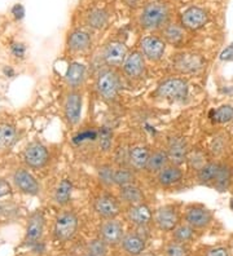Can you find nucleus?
I'll list each match as a JSON object with an SVG mask.
<instances>
[{
	"mask_svg": "<svg viewBox=\"0 0 233 256\" xmlns=\"http://www.w3.org/2000/svg\"><path fill=\"white\" fill-rule=\"evenodd\" d=\"M121 200L112 194H103L95 200L93 210L104 220L115 219L121 214Z\"/></svg>",
	"mask_w": 233,
	"mask_h": 256,
	"instance_id": "8",
	"label": "nucleus"
},
{
	"mask_svg": "<svg viewBox=\"0 0 233 256\" xmlns=\"http://www.w3.org/2000/svg\"><path fill=\"white\" fill-rule=\"evenodd\" d=\"M219 58L221 61H233V43H230L228 47L224 48Z\"/></svg>",
	"mask_w": 233,
	"mask_h": 256,
	"instance_id": "44",
	"label": "nucleus"
},
{
	"mask_svg": "<svg viewBox=\"0 0 233 256\" xmlns=\"http://www.w3.org/2000/svg\"><path fill=\"white\" fill-rule=\"evenodd\" d=\"M79 228V219L73 211H62L59 214L53 225V236L59 242H68L73 240Z\"/></svg>",
	"mask_w": 233,
	"mask_h": 256,
	"instance_id": "3",
	"label": "nucleus"
},
{
	"mask_svg": "<svg viewBox=\"0 0 233 256\" xmlns=\"http://www.w3.org/2000/svg\"><path fill=\"white\" fill-rule=\"evenodd\" d=\"M140 2H141V0H124V3L127 4L128 6H131V8H136V6H139Z\"/></svg>",
	"mask_w": 233,
	"mask_h": 256,
	"instance_id": "46",
	"label": "nucleus"
},
{
	"mask_svg": "<svg viewBox=\"0 0 233 256\" xmlns=\"http://www.w3.org/2000/svg\"><path fill=\"white\" fill-rule=\"evenodd\" d=\"M114 172L115 170L113 168L112 164H109V163L101 164L97 168V178L104 186L110 188L114 185Z\"/></svg>",
	"mask_w": 233,
	"mask_h": 256,
	"instance_id": "36",
	"label": "nucleus"
},
{
	"mask_svg": "<svg viewBox=\"0 0 233 256\" xmlns=\"http://www.w3.org/2000/svg\"><path fill=\"white\" fill-rule=\"evenodd\" d=\"M170 21V4L163 0H152L144 4L139 13V25L145 32H161Z\"/></svg>",
	"mask_w": 233,
	"mask_h": 256,
	"instance_id": "1",
	"label": "nucleus"
},
{
	"mask_svg": "<svg viewBox=\"0 0 233 256\" xmlns=\"http://www.w3.org/2000/svg\"><path fill=\"white\" fill-rule=\"evenodd\" d=\"M2 72H3V75L6 76V78H15V76H16V69L11 65L3 66Z\"/></svg>",
	"mask_w": 233,
	"mask_h": 256,
	"instance_id": "45",
	"label": "nucleus"
},
{
	"mask_svg": "<svg viewBox=\"0 0 233 256\" xmlns=\"http://www.w3.org/2000/svg\"><path fill=\"white\" fill-rule=\"evenodd\" d=\"M24 162L29 168L42 170L50 160V152L42 142H30L24 150Z\"/></svg>",
	"mask_w": 233,
	"mask_h": 256,
	"instance_id": "7",
	"label": "nucleus"
},
{
	"mask_svg": "<svg viewBox=\"0 0 233 256\" xmlns=\"http://www.w3.org/2000/svg\"><path fill=\"white\" fill-rule=\"evenodd\" d=\"M121 247L124 252L128 256H139L144 252L145 250L146 244L145 238L143 236H140L137 232H131V233H126L121 240Z\"/></svg>",
	"mask_w": 233,
	"mask_h": 256,
	"instance_id": "20",
	"label": "nucleus"
},
{
	"mask_svg": "<svg viewBox=\"0 0 233 256\" xmlns=\"http://www.w3.org/2000/svg\"><path fill=\"white\" fill-rule=\"evenodd\" d=\"M44 228H46V219H44L43 211L37 210L29 216L24 242L31 247L39 244L44 234Z\"/></svg>",
	"mask_w": 233,
	"mask_h": 256,
	"instance_id": "9",
	"label": "nucleus"
},
{
	"mask_svg": "<svg viewBox=\"0 0 233 256\" xmlns=\"http://www.w3.org/2000/svg\"><path fill=\"white\" fill-rule=\"evenodd\" d=\"M233 178V171L228 164H224L220 163V167H219V172H217L216 178H215L214 182H212L211 186L215 188L217 192H225L228 190L230 182H232Z\"/></svg>",
	"mask_w": 233,
	"mask_h": 256,
	"instance_id": "30",
	"label": "nucleus"
},
{
	"mask_svg": "<svg viewBox=\"0 0 233 256\" xmlns=\"http://www.w3.org/2000/svg\"><path fill=\"white\" fill-rule=\"evenodd\" d=\"M219 167H220V163L216 162H207L202 166L201 168L197 171V180H198L199 184L212 185L217 172H219Z\"/></svg>",
	"mask_w": 233,
	"mask_h": 256,
	"instance_id": "31",
	"label": "nucleus"
},
{
	"mask_svg": "<svg viewBox=\"0 0 233 256\" xmlns=\"http://www.w3.org/2000/svg\"><path fill=\"white\" fill-rule=\"evenodd\" d=\"M109 22V12L105 8L95 6L90 10L86 14V24L88 28H95V30H101L105 28Z\"/></svg>",
	"mask_w": 233,
	"mask_h": 256,
	"instance_id": "28",
	"label": "nucleus"
},
{
	"mask_svg": "<svg viewBox=\"0 0 233 256\" xmlns=\"http://www.w3.org/2000/svg\"><path fill=\"white\" fill-rule=\"evenodd\" d=\"M64 256H73V255H64Z\"/></svg>",
	"mask_w": 233,
	"mask_h": 256,
	"instance_id": "49",
	"label": "nucleus"
},
{
	"mask_svg": "<svg viewBox=\"0 0 233 256\" xmlns=\"http://www.w3.org/2000/svg\"><path fill=\"white\" fill-rule=\"evenodd\" d=\"M189 94L188 82L183 78H168L161 82L155 90V96L168 101H184Z\"/></svg>",
	"mask_w": 233,
	"mask_h": 256,
	"instance_id": "2",
	"label": "nucleus"
},
{
	"mask_svg": "<svg viewBox=\"0 0 233 256\" xmlns=\"http://www.w3.org/2000/svg\"><path fill=\"white\" fill-rule=\"evenodd\" d=\"M122 70L130 79L141 78L145 72V57L141 52H132L124 60Z\"/></svg>",
	"mask_w": 233,
	"mask_h": 256,
	"instance_id": "18",
	"label": "nucleus"
},
{
	"mask_svg": "<svg viewBox=\"0 0 233 256\" xmlns=\"http://www.w3.org/2000/svg\"><path fill=\"white\" fill-rule=\"evenodd\" d=\"M11 56L16 58L17 61H22L28 56V46L22 42H13L10 46Z\"/></svg>",
	"mask_w": 233,
	"mask_h": 256,
	"instance_id": "38",
	"label": "nucleus"
},
{
	"mask_svg": "<svg viewBox=\"0 0 233 256\" xmlns=\"http://www.w3.org/2000/svg\"><path fill=\"white\" fill-rule=\"evenodd\" d=\"M128 56V50L126 44L121 40L109 42L104 48V61L110 68H118L124 62L126 57Z\"/></svg>",
	"mask_w": 233,
	"mask_h": 256,
	"instance_id": "13",
	"label": "nucleus"
},
{
	"mask_svg": "<svg viewBox=\"0 0 233 256\" xmlns=\"http://www.w3.org/2000/svg\"><path fill=\"white\" fill-rule=\"evenodd\" d=\"M119 200L127 206L139 204L144 202V193L136 184L124 185L119 188Z\"/></svg>",
	"mask_w": 233,
	"mask_h": 256,
	"instance_id": "26",
	"label": "nucleus"
},
{
	"mask_svg": "<svg viewBox=\"0 0 233 256\" xmlns=\"http://www.w3.org/2000/svg\"><path fill=\"white\" fill-rule=\"evenodd\" d=\"M229 206H230V210H232V211H233V198H232V200H230V203H229Z\"/></svg>",
	"mask_w": 233,
	"mask_h": 256,
	"instance_id": "47",
	"label": "nucleus"
},
{
	"mask_svg": "<svg viewBox=\"0 0 233 256\" xmlns=\"http://www.w3.org/2000/svg\"><path fill=\"white\" fill-rule=\"evenodd\" d=\"M84 256H93V255H92V254H90V252H87V254H86V255H84Z\"/></svg>",
	"mask_w": 233,
	"mask_h": 256,
	"instance_id": "48",
	"label": "nucleus"
},
{
	"mask_svg": "<svg viewBox=\"0 0 233 256\" xmlns=\"http://www.w3.org/2000/svg\"><path fill=\"white\" fill-rule=\"evenodd\" d=\"M150 149L144 145H137L128 152V164L134 171H143L146 168L150 156Z\"/></svg>",
	"mask_w": 233,
	"mask_h": 256,
	"instance_id": "24",
	"label": "nucleus"
},
{
	"mask_svg": "<svg viewBox=\"0 0 233 256\" xmlns=\"http://www.w3.org/2000/svg\"><path fill=\"white\" fill-rule=\"evenodd\" d=\"M11 14H12L13 18L16 21H22V20L25 18V14H26V10L25 6H22L21 3H17L11 8Z\"/></svg>",
	"mask_w": 233,
	"mask_h": 256,
	"instance_id": "41",
	"label": "nucleus"
},
{
	"mask_svg": "<svg viewBox=\"0 0 233 256\" xmlns=\"http://www.w3.org/2000/svg\"><path fill=\"white\" fill-rule=\"evenodd\" d=\"M99 234L101 240H104L109 246H117L121 244L124 236L123 225L117 219L104 220L100 225Z\"/></svg>",
	"mask_w": 233,
	"mask_h": 256,
	"instance_id": "15",
	"label": "nucleus"
},
{
	"mask_svg": "<svg viewBox=\"0 0 233 256\" xmlns=\"http://www.w3.org/2000/svg\"><path fill=\"white\" fill-rule=\"evenodd\" d=\"M12 180L15 186L19 189L21 193L26 196L35 197L41 194V184L38 182L37 178L33 176L30 171L26 168H17L12 175Z\"/></svg>",
	"mask_w": 233,
	"mask_h": 256,
	"instance_id": "11",
	"label": "nucleus"
},
{
	"mask_svg": "<svg viewBox=\"0 0 233 256\" xmlns=\"http://www.w3.org/2000/svg\"><path fill=\"white\" fill-rule=\"evenodd\" d=\"M194 236H196V230L189 226L188 224H179L176 228L172 232V238H174L175 242H179V244H189L190 240H194Z\"/></svg>",
	"mask_w": 233,
	"mask_h": 256,
	"instance_id": "33",
	"label": "nucleus"
},
{
	"mask_svg": "<svg viewBox=\"0 0 233 256\" xmlns=\"http://www.w3.org/2000/svg\"><path fill=\"white\" fill-rule=\"evenodd\" d=\"M135 184V171L131 167H119L114 172V185L124 186V185Z\"/></svg>",
	"mask_w": 233,
	"mask_h": 256,
	"instance_id": "34",
	"label": "nucleus"
},
{
	"mask_svg": "<svg viewBox=\"0 0 233 256\" xmlns=\"http://www.w3.org/2000/svg\"><path fill=\"white\" fill-rule=\"evenodd\" d=\"M127 220L136 228L148 226L153 220V214L145 203H139V204H134V206H128Z\"/></svg>",
	"mask_w": 233,
	"mask_h": 256,
	"instance_id": "19",
	"label": "nucleus"
},
{
	"mask_svg": "<svg viewBox=\"0 0 233 256\" xmlns=\"http://www.w3.org/2000/svg\"><path fill=\"white\" fill-rule=\"evenodd\" d=\"M17 141V130L10 123H0V150L12 148Z\"/></svg>",
	"mask_w": 233,
	"mask_h": 256,
	"instance_id": "32",
	"label": "nucleus"
},
{
	"mask_svg": "<svg viewBox=\"0 0 233 256\" xmlns=\"http://www.w3.org/2000/svg\"><path fill=\"white\" fill-rule=\"evenodd\" d=\"M168 164H170V160H168L167 152L163 149H155L150 153L145 171L150 175H157Z\"/></svg>",
	"mask_w": 233,
	"mask_h": 256,
	"instance_id": "25",
	"label": "nucleus"
},
{
	"mask_svg": "<svg viewBox=\"0 0 233 256\" xmlns=\"http://www.w3.org/2000/svg\"><path fill=\"white\" fill-rule=\"evenodd\" d=\"M121 88V82L117 72L112 69L100 72L96 80V90L99 96L105 101H113Z\"/></svg>",
	"mask_w": 233,
	"mask_h": 256,
	"instance_id": "4",
	"label": "nucleus"
},
{
	"mask_svg": "<svg viewBox=\"0 0 233 256\" xmlns=\"http://www.w3.org/2000/svg\"><path fill=\"white\" fill-rule=\"evenodd\" d=\"M210 118L215 123H228L233 119V106L232 105H221L217 109L211 110Z\"/></svg>",
	"mask_w": 233,
	"mask_h": 256,
	"instance_id": "35",
	"label": "nucleus"
},
{
	"mask_svg": "<svg viewBox=\"0 0 233 256\" xmlns=\"http://www.w3.org/2000/svg\"><path fill=\"white\" fill-rule=\"evenodd\" d=\"M184 174L180 166L176 164H168L161 172L157 174V182L162 188H171L175 185L180 184L183 182Z\"/></svg>",
	"mask_w": 233,
	"mask_h": 256,
	"instance_id": "21",
	"label": "nucleus"
},
{
	"mask_svg": "<svg viewBox=\"0 0 233 256\" xmlns=\"http://www.w3.org/2000/svg\"><path fill=\"white\" fill-rule=\"evenodd\" d=\"M140 52L149 61H159L166 52V42L157 35H146L140 40Z\"/></svg>",
	"mask_w": 233,
	"mask_h": 256,
	"instance_id": "12",
	"label": "nucleus"
},
{
	"mask_svg": "<svg viewBox=\"0 0 233 256\" xmlns=\"http://www.w3.org/2000/svg\"><path fill=\"white\" fill-rule=\"evenodd\" d=\"M188 248L184 244L179 242H170L165 247V256H188Z\"/></svg>",
	"mask_w": 233,
	"mask_h": 256,
	"instance_id": "39",
	"label": "nucleus"
},
{
	"mask_svg": "<svg viewBox=\"0 0 233 256\" xmlns=\"http://www.w3.org/2000/svg\"><path fill=\"white\" fill-rule=\"evenodd\" d=\"M109 251V244L101 238H95L90 240L87 244V252L92 254L93 256H106Z\"/></svg>",
	"mask_w": 233,
	"mask_h": 256,
	"instance_id": "37",
	"label": "nucleus"
},
{
	"mask_svg": "<svg viewBox=\"0 0 233 256\" xmlns=\"http://www.w3.org/2000/svg\"><path fill=\"white\" fill-rule=\"evenodd\" d=\"M91 46H92V38H91L90 32H84L82 28H75L72 32H69V50L75 52V54H79V52H84V50H90Z\"/></svg>",
	"mask_w": 233,
	"mask_h": 256,
	"instance_id": "22",
	"label": "nucleus"
},
{
	"mask_svg": "<svg viewBox=\"0 0 233 256\" xmlns=\"http://www.w3.org/2000/svg\"><path fill=\"white\" fill-rule=\"evenodd\" d=\"M86 72H87V69H86V66L83 64L70 62L68 65L65 75H64L66 84L72 90L81 88L84 83V79H86Z\"/></svg>",
	"mask_w": 233,
	"mask_h": 256,
	"instance_id": "23",
	"label": "nucleus"
},
{
	"mask_svg": "<svg viewBox=\"0 0 233 256\" xmlns=\"http://www.w3.org/2000/svg\"><path fill=\"white\" fill-rule=\"evenodd\" d=\"M73 182L69 178H62L53 192V202L59 206H66L73 194Z\"/></svg>",
	"mask_w": 233,
	"mask_h": 256,
	"instance_id": "29",
	"label": "nucleus"
},
{
	"mask_svg": "<svg viewBox=\"0 0 233 256\" xmlns=\"http://www.w3.org/2000/svg\"><path fill=\"white\" fill-rule=\"evenodd\" d=\"M12 194V186L7 180L4 178H0V198H4L7 196Z\"/></svg>",
	"mask_w": 233,
	"mask_h": 256,
	"instance_id": "42",
	"label": "nucleus"
},
{
	"mask_svg": "<svg viewBox=\"0 0 233 256\" xmlns=\"http://www.w3.org/2000/svg\"><path fill=\"white\" fill-rule=\"evenodd\" d=\"M184 222L194 230H202L212 222V214L205 206L189 204L184 211Z\"/></svg>",
	"mask_w": 233,
	"mask_h": 256,
	"instance_id": "6",
	"label": "nucleus"
},
{
	"mask_svg": "<svg viewBox=\"0 0 233 256\" xmlns=\"http://www.w3.org/2000/svg\"><path fill=\"white\" fill-rule=\"evenodd\" d=\"M161 34L162 39L166 43L175 46V47H179L184 42V38H185V32H184L183 26L177 25V24H172V22H170L167 26L162 28Z\"/></svg>",
	"mask_w": 233,
	"mask_h": 256,
	"instance_id": "27",
	"label": "nucleus"
},
{
	"mask_svg": "<svg viewBox=\"0 0 233 256\" xmlns=\"http://www.w3.org/2000/svg\"><path fill=\"white\" fill-rule=\"evenodd\" d=\"M82 106H83V96H82L81 92L77 91V90L69 92L68 96H66L65 105H64L65 118L69 124L75 126L81 122Z\"/></svg>",
	"mask_w": 233,
	"mask_h": 256,
	"instance_id": "14",
	"label": "nucleus"
},
{
	"mask_svg": "<svg viewBox=\"0 0 233 256\" xmlns=\"http://www.w3.org/2000/svg\"><path fill=\"white\" fill-rule=\"evenodd\" d=\"M208 14L203 8L190 6L180 13V25L186 30L197 32L207 24Z\"/></svg>",
	"mask_w": 233,
	"mask_h": 256,
	"instance_id": "10",
	"label": "nucleus"
},
{
	"mask_svg": "<svg viewBox=\"0 0 233 256\" xmlns=\"http://www.w3.org/2000/svg\"><path fill=\"white\" fill-rule=\"evenodd\" d=\"M167 154L168 160H170L171 164L181 166L184 162L188 160V156H189V149H188V142L184 138H171L168 140L167 144Z\"/></svg>",
	"mask_w": 233,
	"mask_h": 256,
	"instance_id": "16",
	"label": "nucleus"
},
{
	"mask_svg": "<svg viewBox=\"0 0 233 256\" xmlns=\"http://www.w3.org/2000/svg\"><path fill=\"white\" fill-rule=\"evenodd\" d=\"M153 222L155 226L162 232H174L177 225L180 224L179 210L175 204L161 206L153 215Z\"/></svg>",
	"mask_w": 233,
	"mask_h": 256,
	"instance_id": "5",
	"label": "nucleus"
},
{
	"mask_svg": "<svg viewBox=\"0 0 233 256\" xmlns=\"http://www.w3.org/2000/svg\"><path fill=\"white\" fill-rule=\"evenodd\" d=\"M203 65H205L203 58L194 54H177L174 61L175 69L181 74H196L202 70Z\"/></svg>",
	"mask_w": 233,
	"mask_h": 256,
	"instance_id": "17",
	"label": "nucleus"
},
{
	"mask_svg": "<svg viewBox=\"0 0 233 256\" xmlns=\"http://www.w3.org/2000/svg\"><path fill=\"white\" fill-rule=\"evenodd\" d=\"M206 256H229V251L225 247H214V248L206 252Z\"/></svg>",
	"mask_w": 233,
	"mask_h": 256,
	"instance_id": "43",
	"label": "nucleus"
},
{
	"mask_svg": "<svg viewBox=\"0 0 233 256\" xmlns=\"http://www.w3.org/2000/svg\"><path fill=\"white\" fill-rule=\"evenodd\" d=\"M99 142L100 148H101L104 152H108V150L112 148V132L109 131L106 127H103L100 130Z\"/></svg>",
	"mask_w": 233,
	"mask_h": 256,
	"instance_id": "40",
	"label": "nucleus"
}]
</instances>
